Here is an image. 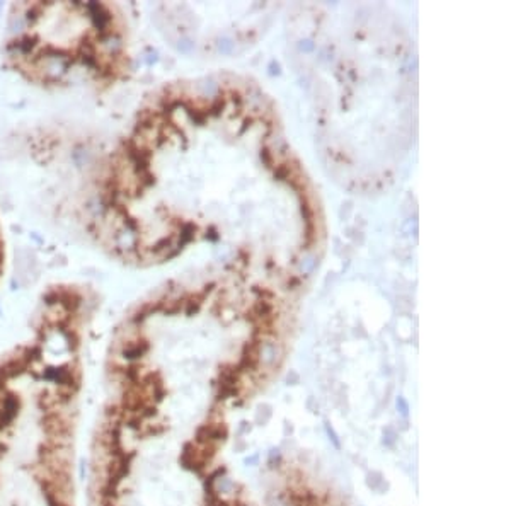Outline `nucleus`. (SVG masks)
I'll return each mask as SVG.
<instances>
[{
    "mask_svg": "<svg viewBox=\"0 0 511 506\" xmlns=\"http://www.w3.org/2000/svg\"><path fill=\"white\" fill-rule=\"evenodd\" d=\"M263 96L232 80L177 82L148 97L102 166L94 234L112 258L155 266L232 234L249 171L290 150Z\"/></svg>",
    "mask_w": 511,
    "mask_h": 506,
    "instance_id": "nucleus-1",
    "label": "nucleus"
},
{
    "mask_svg": "<svg viewBox=\"0 0 511 506\" xmlns=\"http://www.w3.org/2000/svg\"><path fill=\"white\" fill-rule=\"evenodd\" d=\"M4 60L41 89L116 87L130 72L128 24L107 2H17L9 9Z\"/></svg>",
    "mask_w": 511,
    "mask_h": 506,
    "instance_id": "nucleus-3",
    "label": "nucleus"
},
{
    "mask_svg": "<svg viewBox=\"0 0 511 506\" xmlns=\"http://www.w3.org/2000/svg\"><path fill=\"white\" fill-rule=\"evenodd\" d=\"M87 317L84 290L55 286L28 339L0 356V506H77Z\"/></svg>",
    "mask_w": 511,
    "mask_h": 506,
    "instance_id": "nucleus-2",
    "label": "nucleus"
},
{
    "mask_svg": "<svg viewBox=\"0 0 511 506\" xmlns=\"http://www.w3.org/2000/svg\"><path fill=\"white\" fill-rule=\"evenodd\" d=\"M4 269H5V242H4L2 225H0V280L4 276Z\"/></svg>",
    "mask_w": 511,
    "mask_h": 506,
    "instance_id": "nucleus-4",
    "label": "nucleus"
}]
</instances>
